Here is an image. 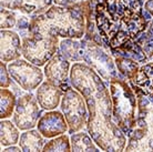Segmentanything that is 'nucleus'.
Masks as SVG:
<instances>
[{
    "label": "nucleus",
    "instance_id": "22",
    "mask_svg": "<svg viewBox=\"0 0 153 152\" xmlns=\"http://www.w3.org/2000/svg\"><path fill=\"white\" fill-rule=\"evenodd\" d=\"M134 42L146 54L148 61L153 60V18L149 20L146 30L134 40Z\"/></svg>",
    "mask_w": 153,
    "mask_h": 152
},
{
    "label": "nucleus",
    "instance_id": "7",
    "mask_svg": "<svg viewBox=\"0 0 153 152\" xmlns=\"http://www.w3.org/2000/svg\"><path fill=\"white\" fill-rule=\"evenodd\" d=\"M22 38V57L33 65L42 67L59 50V37L51 34L20 32Z\"/></svg>",
    "mask_w": 153,
    "mask_h": 152
},
{
    "label": "nucleus",
    "instance_id": "2",
    "mask_svg": "<svg viewBox=\"0 0 153 152\" xmlns=\"http://www.w3.org/2000/svg\"><path fill=\"white\" fill-rule=\"evenodd\" d=\"M150 17L139 0H101L94 7L97 29L110 49L134 41L146 30Z\"/></svg>",
    "mask_w": 153,
    "mask_h": 152
},
{
    "label": "nucleus",
    "instance_id": "3",
    "mask_svg": "<svg viewBox=\"0 0 153 152\" xmlns=\"http://www.w3.org/2000/svg\"><path fill=\"white\" fill-rule=\"evenodd\" d=\"M94 7L88 0L67 7L52 4L43 13L31 17L28 30L31 34H51L62 39H81L85 34L87 15Z\"/></svg>",
    "mask_w": 153,
    "mask_h": 152
},
{
    "label": "nucleus",
    "instance_id": "18",
    "mask_svg": "<svg viewBox=\"0 0 153 152\" xmlns=\"http://www.w3.org/2000/svg\"><path fill=\"white\" fill-rule=\"evenodd\" d=\"M59 51L71 62L82 61V45L80 39L65 38L60 40Z\"/></svg>",
    "mask_w": 153,
    "mask_h": 152
},
{
    "label": "nucleus",
    "instance_id": "1",
    "mask_svg": "<svg viewBox=\"0 0 153 152\" xmlns=\"http://www.w3.org/2000/svg\"><path fill=\"white\" fill-rule=\"evenodd\" d=\"M70 82L84 98L88 108L87 131L102 151H123L126 136L113 121L110 91L104 80L84 62H74Z\"/></svg>",
    "mask_w": 153,
    "mask_h": 152
},
{
    "label": "nucleus",
    "instance_id": "32",
    "mask_svg": "<svg viewBox=\"0 0 153 152\" xmlns=\"http://www.w3.org/2000/svg\"><path fill=\"white\" fill-rule=\"evenodd\" d=\"M88 1H90V2H91L92 4H94V6H96V4H98V2H100L101 0H88Z\"/></svg>",
    "mask_w": 153,
    "mask_h": 152
},
{
    "label": "nucleus",
    "instance_id": "28",
    "mask_svg": "<svg viewBox=\"0 0 153 152\" xmlns=\"http://www.w3.org/2000/svg\"><path fill=\"white\" fill-rule=\"evenodd\" d=\"M29 22H30V19L28 18L27 16H23V17L18 18V20H17V25H16L17 30H19L20 32L27 31L28 29H29Z\"/></svg>",
    "mask_w": 153,
    "mask_h": 152
},
{
    "label": "nucleus",
    "instance_id": "9",
    "mask_svg": "<svg viewBox=\"0 0 153 152\" xmlns=\"http://www.w3.org/2000/svg\"><path fill=\"white\" fill-rule=\"evenodd\" d=\"M8 71L11 79L25 91H32L43 82L41 69L26 59L19 58L9 62Z\"/></svg>",
    "mask_w": 153,
    "mask_h": 152
},
{
    "label": "nucleus",
    "instance_id": "33",
    "mask_svg": "<svg viewBox=\"0 0 153 152\" xmlns=\"http://www.w3.org/2000/svg\"><path fill=\"white\" fill-rule=\"evenodd\" d=\"M139 1H142V2H144V1H146V0H139Z\"/></svg>",
    "mask_w": 153,
    "mask_h": 152
},
{
    "label": "nucleus",
    "instance_id": "15",
    "mask_svg": "<svg viewBox=\"0 0 153 152\" xmlns=\"http://www.w3.org/2000/svg\"><path fill=\"white\" fill-rule=\"evenodd\" d=\"M20 56H22V41L19 34L12 30H1V61L11 62L19 59Z\"/></svg>",
    "mask_w": 153,
    "mask_h": 152
},
{
    "label": "nucleus",
    "instance_id": "20",
    "mask_svg": "<svg viewBox=\"0 0 153 152\" xmlns=\"http://www.w3.org/2000/svg\"><path fill=\"white\" fill-rule=\"evenodd\" d=\"M71 150L72 151H99V147L96 145L91 136L88 132L78 131L71 134L70 137Z\"/></svg>",
    "mask_w": 153,
    "mask_h": 152
},
{
    "label": "nucleus",
    "instance_id": "17",
    "mask_svg": "<svg viewBox=\"0 0 153 152\" xmlns=\"http://www.w3.org/2000/svg\"><path fill=\"white\" fill-rule=\"evenodd\" d=\"M46 145L45 137L39 132V130L30 129L21 133L19 139V147L22 151H42Z\"/></svg>",
    "mask_w": 153,
    "mask_h": 152
},
{
    "label": "nucleus",
    "instance_id": "21",
    "mask_svg": "<svg viewBox=\"0 0 153 152\" xmlns=\"http://www.w3.org/2000/svg\"><path fill=\"white\" fill-rule=\"evenodd\" d=\"M0 130H1V136H0L1 145L9 147L19 143V129L13 123V121L11 122L7 119H2L0 122Z\"/></svg>",
    "mask_w": 153,
    "mask_h": 152
},
{
    "label": "nucleus",
    "instance_id": "30",
    "mask_svg": "<svg viewBox=\"0 0 153 152\" xmlns=\"http://www.w3.org/2000/svg\"><path fill=\"white\" fill-rule=\"evenodd\" d=\"M143 8L153 18V0H146V2H144V4H143Z\"/></svg>",
    "mask_w": 153,
    "mask_h": 152
},
{
    "label": "nucleus",
    "instance_id": "14",
    "mask_svg": "<svg viewBox=\"0 0 153 152\" xmlns=\"http://www.w3.org/2000/svg\"><path fill=\"white\" fill-rule=\"evenodd\" d=\"M63 92L65 91L59 86L47 80L37 88L36 97L40 108L43 110L50 111L54 110L60 104Z\"/></svg>",
    "mask_w": 153,
    "mask_h": 152
},
{
    "label": "nucleus",
    "instance_id": "23",
    "mask_svg": "<svg viewBox=\"0 0 153 152\" xmlns=\"http://www.w3.org/2000/svg\"><path fill=\"white\" fill-rule=\"evenodd\" d=\"M114 62L120 76H122L126 80L133 79L138 72L139 68L141 67V65L137 61L126 57H114Z\"/></svg>",
    "mask_w": 153,
    "mask_h": 152
},
{
    "label": "nucleus",
    "instance_id": "8",
    "mask_svg": "<svg viewBox=\"0 0 153 152\" xmlns=\"http://www.w3.org/2000/svg\"><path fill=\"white\" fill-rule=\"evenodd\" d=\"M60 108L69 127V133L72 134L87 127L88 108L82 95L72 86H70L63 92Z\"/></svg>",
    "mask_w": 153,
    "mask_h": 152
},
{
    "label": "nucleus",
    "instance_id": "31",
    "mask_svg": "<svg viewBox=\"0 0 153 152\" xmlns=\"http://www.w3.org/2000/svg\"><path fill=\"white\" fill-rule=\"evenodd\" d=\"M2 151L4 152H10V151L18 152V151H22V149L20 148V147H16V145H9V147H6Z\"/></svg>",
    "mask_w": 153,
    "mask_h": 152
},
{
    "label": "nucleus",
    "instance_id": "16",
    "mask_svg": "<svg viewBox=\"0 0 153 152\" xmlns=\"http://www.w3.org/2000/svg\"><path fill=\"white\" fill-rule=\"evenodd\" d=\"M129 81L140 88L143 95L151 102H153V60L142 65L139 68L135 77Z\"/></svg>",
    "mask_w": 153,
    "mask_h": 152
},
{
    "label": "nucleus",
    "instance_id": "29",
    "mask_svg": "<svg viewBox=\"0 0 153 152\" xmlns=\"http://www.w3.org/2000/svg\"><path fill=\"white\" fill-rule=\"evenodd\" d=\"M81 0H53L54 4L57 6H62V7H67V6H72V4L79 2Z\"/></svg>",
    "mask_w": 153,
    "mask_h": 152
},
{
    "label": "nucleus",
    "instance_id": "25",
    "mask_svg": "<svg viewBox=\"0 0 153 152\" xmlns=\"http://www.w3.org/2000/svg\"><path fill=\"white\" fill-rule=\"evenodd\" d=\"M42 151H71L70 138L65 133L58 137L51 138L48 142H46Z\"/></svg>",
    "mask_w": 153,
    "mask_h": 152
},
{
    "label": "nucleus",
    "instance_id": "6",
    "mask_svg": "<svg viewBox=\"0 0 153 152\" xmlns=\"http://www.w3.org/2000/svg\"><path fill=\"white\" fill-rule=\"evenodd\" d=\"M82 45V61L91 67L98 75L108 83L110 80L118 78L120 73L115 67L114 58L110 52V48L107 45H99L91 39L81 38Z\"/></svg>",
    "mask_w": 153,
    "mask_h": 152
},
{
    "label": "nucleus",
    "instance_id": "4",
    "mask_svg": "<svg viewBox=\"0 0 153 152\" xmlns=\"http://www.w3.org/2000/svg\"><path fill=\"white\" fill-rule=\"evenodd\" d=\"M137 95V114L131 133L128 136L126 151H153V102L143 95L141 89L129 81Z\"/></svg>",
    "mask_w": 153,
    "mask_h": 152
},
{
    "label": "nucleus",
    "instance_id": "11",
    "mask_svg": "<svg viewBox=\"0 0 153 152\" xmlns=\"http://www.w3.org/2000/svg\"><path fill=\"white\" fill-rule=\"evenodd\" d=\"M70 62L71 61L68 60L58 50V52L45 65V69H43L47 80L59 86L63 91L71 86V82H70L71 63Z\"/></svg>",
    "mask_w": 153,
    "mask_h": 152
},
{
    "label": "nucleus",
    "instance_id": "27",
    "mask_svg": "<svg viewBox=\"0 0 153 152\" xmlns=\"http://www.w3.org/2000/svg\"><path fill=\"white\" fill-rule=\"evenodd\" d=\"M10 75L8 71V66H6V62L1 61L0 62V83L1 88H8L11 83L10 81Z\"/></svg>",
    "mask_w": 153,
    "mask_h": 152
},
{
    "label": "nucleus",
    "instance_id": "10",
    "mask_svg": "<svg viewBox=\"0 0 153 152\" xmlns=\"http://www.w3.org/2000/svg\"><path fill=\"white\" fill-rule=\"evenodd\" d=\"M37 97L32 93H25L19 95L16 103L15 112L12 114V121L21 131L33 129L41 117Z\"/></svg>",
    "mask_w": 153,
    "mask_h": 152
},
{
    "label": "nucleus",
    "instance_id": "24",
    "mask_svg": "<svg viewBox=\"0 0 153 152\" xmlns=\"http://www.w3.org/2000/svg\"><path fill=\"white\" fill-rule=\"evenodd\" d=\"M0 95H1V104H0V118L2 119H8L10 118L13 112H15L16 103H17V99H16L15 93L9 90L7 88H1L0 91Z\"/></svg>",
    "mask_w": 153,
    "mask_h": 152
},
{
    "label": "nucleus",
    "instance_id": "13",
    "mask_svg": "<svg viewBox=\"0 0 153 152\" xmlns=\"http://www.w3.org/2000/svg\"><path fill=\"white\" fill-rule=\"evenodd\" d=\"M53 0H0L2 8L20 11L25 16L35 17L47 11L52 6Z\"/></svg>",
    "mask_w": 153,
    "mask_h": 152
},
{
    "label": "nucleus",
    "instance_id": "5",
    "mask_svg": "<svg viewBox=\"0 0 153 152\" xmlns=\"http://www.w3.org/2000/svg\"><path fill=\"white\" fill-rule=\"evenodd\" d=\"M109 88L111 95L113 121L128 137L133 129L135 122L138 107L135 92L123 77L110 80Z\"/></svg>",
    "mask_w": 153,
    "mask_h": 152
},
{
    "label": "nucleus",
    "instance_id": "19",
    "mask_svg": "<svg viewBox=\"0 0 153 152\" xmlns=\"http://www.w3.org/2000/svg\"><path fill=\"white\" fill-rule=\"evenodd\" d=\"M110 52L111 54L114 57H126L129 58V59H132V60L137 61L140 65H144L148 62V59H146V54L143 53L140 47L135 43L134 41L129 42L122 47H119V48H115V49H110Z\"/></svg>",
    "mask_w": 153,
    "mask_h": 152
},
{
    "label": "nucleus",
    "instance_id": "12",
    "mask_svg": "<svg viewBox=\"0 0 153 152\" xmlns=\"http://www.w3.org/2000/svg\"><path fill=\"white\" fill-rule=\"evenodd\" d=\"M39 132L47 139L58 137L69 130L67 120L62 111L50 110L43 113L37 123Z\"/></svg>",
    "mask_w": 153,
    "mask_h": 152
},
{
    "label": "nucleus",
    "instance_id": "26",
    "mask_svg": "<svg viewBox=\"0 0 153 152\" xmlns=\"http://www.w3.org/2000/svg\"><path fill=\"white\" fill-rule=\"evenodd\" d=\"M17 20H18V17L15 11L1 7V30H4V29L8 30L16 27Z\"/></svg>",
    "mask_w": 153,
    "mask_h": 152
}]
</instances>
